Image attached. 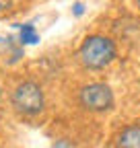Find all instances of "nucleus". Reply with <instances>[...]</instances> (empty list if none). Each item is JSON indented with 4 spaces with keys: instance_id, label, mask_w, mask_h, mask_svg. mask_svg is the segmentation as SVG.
<instances>
[{
    "instance_id": "5",
    "label": "nucleus",
    "mask_w": 140,
    "mask_h": 148,
    "mask_svg": "<svg viewBox=\"0 0 140 148\" xmlns=\"http://www.w3.org/2000/svg\"><path fill=\"white\" fill-rule=\"evenodd\" d=\"M16 29H19V43L21 45H35V43H39V33L37 29H35V25L31 23H23V25H14Z\"/></svg>"
},
{
    "instance_id": "10",
    "label": "nucleus",
    "mask_w": 140,
    "mask_h": 148,
    "mask_svg": "<svg viewBox=\"0 0 140 148\" xmlns=\"http://www.w3.org/2000/svg\"><path fill=\"white\" fill-rule=\"evenodd\" d=\"M136 4H138V8H140V0H136Z\"/></svg>"
},
{
    "instance_id": "2",
    "label": "nucleus",
    "mask_w": 140,
    "mask_h": 148,
    "mask_svg": "<svg viewBox=\"0 0 140 148\" xmlns=\"http://www.w3.org/2000/svg\"><path fill=\"white\" fill-rule=\"evenodd\" d=\"M10 105L16 113H21L25 117H35L39 115L45 107V95L43 88L35 80H23L14 86L10 95Z\"/></svg>"
},
{
    "instance_id": "1",
    "label": "nucleus",
    "mask_w": 140,
    "mask_h": 148,
    "mask_svg": "<svg viewBox=\"0 0 140 148\" xmlns=\"http://www.w3.org/2000/svg\"><path fill=\"white\" fill-rule=\"evenodd\" d=\"M80 64L89 70H103L117 58V47L113 39L105 35H89L78 49Z\"/></svg>"
},
{
    "instance_id": "3",
    "label": "nucleus",
    "mask_w": 140,
    "mask_h": 148,
    "mask_svg": "<svg viewBox=\"0 0 140 148\" xmlns=\"http://www.w3.org/2000/svg\"><path fill=\"white\" fill-rule=\"evenodd\" d=\"M78 101L86 111H93V113L109 111L115 103L113 90L103 82H91V84L82 86L80 92H78Z\"/></svg>"
},
{
    "instance_id": "4",
    "label": "nucleus",
    "mask_w": 140,
    "mask_h": 148,
    "mask_svg": "<svg viewBox=\"0 0 140 148\" xmlns=\"http://www.w3.org/2000/svg\"><path fill=\"white\" fill-rule=\"evenodd\" d=\"M117 148H140V123L126 125L115 138Z\"/></svg>"
},
{
    "instance_id": "7",
    "label": "nucleus",
    "mask_w": 140,
    "mask_h": 148,
    "mask_svg": "<svg viewBox=\"0 0 140 148\" xmlns=\"http://www.w3.org/2000/svg\"><path fill=\"white\" fill-rule=\"evenodd\" d=\"M12 4H14V0H0V12L10 10V8H12Z\"/></svg>"
},
{
    "instance_id": "8",
    "label": "nucleus",
    "mask_w": 140,
    "mask_h": 148,
    "mask_svg": "<svg viewBox=\"0 0 140 148\" xmlns=\"http://www.w3.org/2000/svg\"><path fill=\"white\" fill-rule=\"evenodd\" d=\"M54 148H70V144H68V142H64V140H60V142H56V144H54Z\"/></svg>"
},
{
    "instance_id": "11",
    "label": "nucleus",
    "mask_w": 140,
    "mask_h": 148,
    "mask_svg": "<svg viewBox=\"0 0 140 148\" xmlns=\"http://www.w3.org/2000/svg\"><path fill=\"white\" fill-rule=\"evenodd\" d=\"M0 97H2V88H0Z\"/></svg>"
},
{
    "instance_id": "6",
    "label": "nucleus",
    "mask_w": 140,
    "mask_h": 148,
    "mask_svg": "<svg viewBox=\"0 0 140 148\" xmlns=\"http://www.w3.org/2000/svg\"><path fill=\"white\" fill-rule=\"evenodd\" d=\"M72 14H74V16H82V14H84V4L76 0V2L72 4Z\"/></svg>"
},
{
    "instance_id": "9",
    "label": "nucleus",
    "mask_w": 140,
    "mask_h": 148,
    "mask_svg": "<svg viewBox=\"0 0 140 148\" xmlns=\"http://www.w3.org/2000/svg\"><path fill=\"white\" fill-rule=\"evenodd\" d=\"M2 43H4V39H2V37H0V45H2Z\"/></svg>"
}]
</instances>
